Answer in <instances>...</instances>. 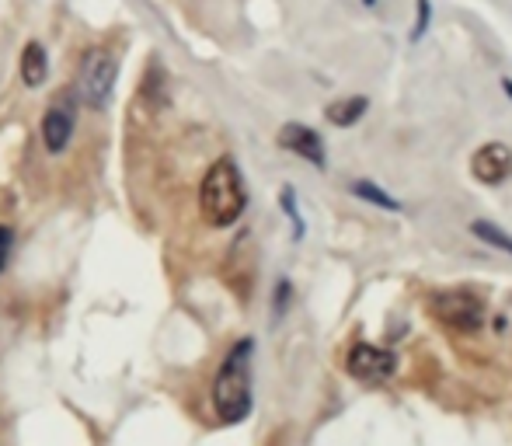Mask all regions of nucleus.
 Returning <instances> with one entry per match:
<instances>
[{"instance_id": "f257e3e1", "label": "nucleus", "mask_w": 512, "mask_h": 446, "mask_svg": "<svg viewBox=\"0 0 512 446\" xmlns=\"http://www.w3.org/2000/svg\"><path fill=\"white\" fill-rule=\"evenodd\" d=\"M251 359H255V342L241 338V342L230 345L220 370H216L213 412H216V419L227 422V426L244 422L251 412Z\"/></svg>"}, {"instance_id": "20e7f679", "label": "nucleus", "mask_w": 512, "mask_h": 446, "mask_svg": "<svg viewBox=\"0 0 512 446\" xmlns=\"http://www.w3.org/2000/svg\"><path fill=\"white\" fill-rule=\"evenodd\" d=\"M432 318L457 335H474L485 325V304L467 290H443L429 304Z\"/></svg>"}, {"instance_id": "4468645a", "label": "nucleus", "mask_w": 512, "mask_h": 446, "mask_svg": "<svg viewBox=\"0 0 512 446\" xmlns=\"http://www.w3.org/2000/svg\"><path fill=\"white\" fill-rule=\"evenodd\" d=\"M425 28H429V0H418V25H415V39H422Z\"/></svg>"}, {"instance_id": "0eeeda50", "label": "nucleus", "mask_w": 512, "mask_h": 446, "mask_svg": "<svg viewBox=\"0 0 512 446\" xmlns=\"http://www.w3.org/2000/svg\"><path fill=\"white\" fill-rule=\"evenodd\" d=\"M471 171L478 182L499 185L512 175V150L506 143H485L478 154L471 157Z\"/></svg>"}, {"instance_id": "39448f33", "label": "nucleus", "mask_w": 512, "mask_h": 446, "mask_svg": "<svg viewBox=\"0 0 512 446\" xmlns=\"http://www.w3.org/2000/svg\"><path fill=\"white\" fill-rule=\"evenodd\" d=\"M74 126H77V95L74 91H60L49 102L46 115H42V143H46L49 154H63L67 150Z\"/></svg>"}, {"instance_id": "9b49d317", "label": "nucleus", "mask_w": 512, "mask_h": 446, "mask_svg": "<svg viewBox=\"0 0 512 446\" xmlns=\"http://www.w3.org/2000/svg\"><path fill=\"white\" fill-rule=\"evenodd\" d=\"M471 230H474V237H481L485 244H492V248H502L506 255H512V237L506 234V230L492 227V223H485V220H474Z\"/></svg>"}, {"instance_id": "ddd939ff", "label": "nucleus", "mask_w": 512, "mask_h": 446, "mask_svg": "<svg viewBox=\"0 0 512 446\" xmlns=\"http://www.w3.org/2000/svg\"><path fill=\"white\" fill-rule=\"evenodd\" d=\"M11 248H14V230L7 223H0V272L7 269V258H11Z\"/></svg>"}, {"instance_id": "2eb2a0df", "label": "nucleus", "mask_w": 512, "mask_h": 446, "mask_svg": "<svg viewBox=\"0 0 512 446\" xmlns=\"http://www.w3.org/2000/svg\"><path fill=\"white\" fill-rule=\"evenodd\" d=\"M286 297H290V283H279V290H276V311L279 314L286 311Z\"/></svg>"}, {"instance_id": "7ed1b4c3", "label": "nucleus", "mask_w": 512, "mask_h": 446, "mask_svg": "<svg viewBox=\"0 0 512 446\" xmlns=\"http://www.w3.org/2000/svg\"><path fill=\"white\" fill-rule=\"evenodd\" d=\"M115 77H119V60H115L112 49H88L81 60V70H77V95H81V102L88 109L102 112L115 91Z\"/></svg>"}, {"instance_id": "1a4fd4ad", "label": "nucleus", "mask_w": 512, "mask_h": 446, "mask_svg": "<svg viewBox=\"0 0 512 446\" xmlns=\"http://www.w3.org/2000/svg\"><path fill=\"white\" fill-rule=\"evenodd\" d=\"M46 77H49L46 49H42V42H28V46L21 49V81H25L28 88H39V84H46Z\"/></svg>"}, {"instance_id": "9d476101", "label": "nucleus", "mask_w": 512, "mask_h": 446, "mask_svg": "<svg viewBox=\"0 0 512 446\" xmlns=\"http://www.w3.org/2000/svg\"><path fill=\"white\" fill-rule=\"evenodd\" d=\"M363 112H366V98H349V102H335V105H331L328 119L335 122V126H352V122H356Z\"/></svg>"}, {"instance_id": "423d86ee", "label": "nucleus", "mask_w": 512, "mask_h": 446, "mask_svg": "<svg viewBox=\"0 0 512 446\" xmlns=\"http://www.w3.org/2000/svg\"><path fill=\"white\" fill-rule=\"evenodd\" d=\"M345 370L356 380H363V384H380V380H387L394 373V356L377 349V345L359 342V345H352L349 359H345Z\"/></svg>"}, {"instance_id": "6e6552de", "label": "nucleus", "mask_w": 512, "mask_h": 446, "mask_svg": "<svg viewBox=\"0 0 512 446\" xmlns=\"http://www.w3.org/2000/svg\"><path fill=\"white\" fill-rule=\"evenodd\" d=\"M279 143H283L286 150H293V154H300L304 161H310L314 168H324V143L314 129L300 126V122H290V126H283V133H279Z\"/></svg>"}, {"instance_id": "f03ea898", "label": "nucleus", "mask_w": 512, "mask_h": 446, "mask_svg": "<svg viewBox=\"0 0 512 446\" xmlns=\"http://www.w3.org/2000/svg\"><path fill=\"white\" fill-rule=\"evenodd\" d=\"M244 182L241 171L230 157H220L213 161V168L206 171L203 189H199V210H203V220L209 227H230L237 223V217L244 213Z\"/></svg>"}, {"instance_id": "f8f14e48", "label": "nucleus", "mask_w": 512, "mask_h": 446, "mask_svg": "<svg viewBox=\"0 0 512 446\" xmlns=\"http://www.w3.org/2000/svg\"><path fill=\"white\" fill-rule=\"evenodd\" d=\"M352 192H356V196H363L366 203H377V206H384V210H401V203H398V199H391L384 189H377V185H370V182H356V185H352Z\"/></svg>"}]
</instances>
